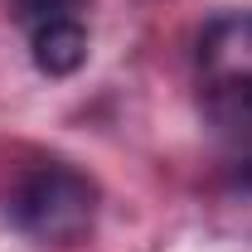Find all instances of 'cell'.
Wrapping results in <instances>:
<instances>
[{
  "label": "cell",
  "instance_id": "6da1fadb",
  "mask_svg": "<svg viewBox=\"0 0 252 252\" xmlns=\"http://www.w3.org/2000/svg\"><path fill=\"white\" fill-rule=\"evenodd\" d=\"M10 223L34 243H78L97 219V185L73 165H39L10 189Z\"/></svg>",
  "mask_w": 252,
  "mask_h": 252
},
{
  "label": "cell",
  "instance_id": "7a4b0ae2",
  "mask_svg": "<svg viewBox=\"0 0 252 252\" xmlns=\"http://www.w3.org/2000/svg\"><path fill=\"white\" fill-rule=\"evenodd\" d=\"M199 68L233 117L252 122V15H219L199 34Z\"/></svg>",
  "mask_w": 252,
  "mask_h": 252
},
{
  "label": "cell",
  "instance_id": "3957f363",
  "mask_svg": "<svg viewBox=\"0 0 252 252\" xmlns=\"http://www.w3.org/2000/svg\"><path fill=\"white\" fill-rule=\"evenodd\" d=\"M88 63V30L78 20H49L34 30V68L49 78H73Z\"/></svg>",
  "mask_w": 252,
  "mask_h": 252
},
{
  "label": "cell",
  "instance_id": "277c9868",
  "mask_svg": "<svg viewBox=\"0 0 252 252\" xmlns=\"http://www.w3.org/2000/svg\"><path fill=\"white\" fill-rule=\"evenodd\" d=\"M78 0H15V15L25 20V25H49V20H73L68 10H73Z\"/></svg>",
  "mask_w": 252,
  "mask_h": 252
}]
</instances>
